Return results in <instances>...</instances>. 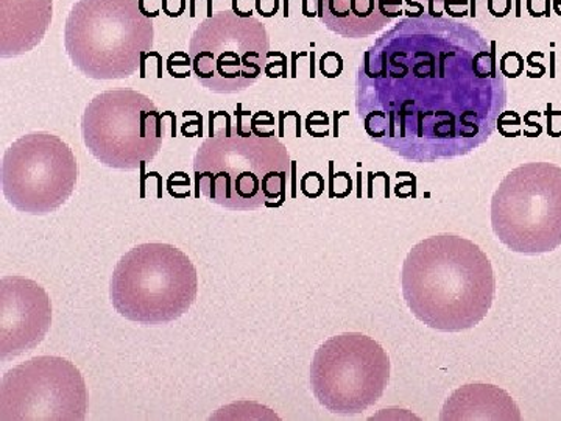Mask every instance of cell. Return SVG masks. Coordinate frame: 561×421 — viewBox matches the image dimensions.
Returning a JSON list of instances; mask_svg holds the SVG:
<instances>
[{
    "instance_id": "7",
    "label": "cell",
    "mask_w": 561,
    "mask_h": 421,
    "mask_svg": "<svg viewBox=\"0 0 561 421\" xmlns=\"http://www.w3.org/2000/svg\"><path fill=\"white\" fill-rule=\"evenodd\" d=\"M164 114L149 95L133 90L95 95L81 117V135L92 157L119 171L154 160L164 139Z\"/></svg>"
},
{
    "instance_id": "6",
    "label": "cell",
    "mask_w": 561,
    "mask_h": 421,
    "mask_svg": "<svg viewBox=\"0 0 561 421\" xmlns=\"http://www.w3.org/2000/svg\"><path fill=\"white\" fill-rule=\"evenodd\" d=\"M494 235L515 253H551L561 246V168L527 162L501 181L491 198Z\"/></svg>"
},
{
    "instance_id": "13",
    "label": "cell",
    "mask_w": 561,
    "mask_h": 421,
    "mask_svg": "<svg viewBox=\"0 0 561 421\" xmlns=\"http://www.w3.org/2000/svg\"><path fill=\"white\" fill-rule=\"evenodd\" d=\"M402 0H320V18L343 38L360 39L400 18Z\"/></svg>"
},
{
    "instance_id": "18",
    "label": "cell",
    "mask_w": 561,
    "mask_h": 421,
    "mask_svg": "<svg viewBox=\"0 0 561 421\" xmlns=\"http://www.w3.org/2000/svg\"><path fill=\"white\" fill-rule=\"evenodd\" d=\"M301 192L306 195L308 198H317L320 197L321 194H323L324 191V180L323 177L320 175V173L317 172H309L306 173L305 177L301 179Z\"/></svg>"
},
{
    "instance_id": "12",
    "label": "cell",
    "mask_w": 561,
    "mask_h": 421,
    "mask_svg": "<svg viewBox=\"0 0 561 421\" xmlns=\"http://www.w3.org/2000/svg\"><path fill=\"white\" fill-rule=\"evenodd\" d=\"M50 325L51 303L43 286L20 275L0 280V360L36 349Z\"/></svg>"
},
{
    "instance_id": "11",
    "label": "cell",
    "mask_w": 561,
    "mask_h": 421,
    "mask_svg": "<svg viewBox=\"0 0 561 421\" xmlns=\"http://www.w3.org/2000/svg\"><path fill=\"white\" fill-rule=\"evenodd\" d=\"M88 389L72 362L38 356L11 368L0 384L2 421H81L87 419Z\"/></svg>"
},
{
    "instance_id": "10",
    "label": "cell",
    "mask_w": 561,
    "mask_h": 421,
    "mask_svg": "<svg viewBox=\"0 0 561 421\" xmlns=\"http://www.w3.org/2000/svg\"><path fill=\"white\" fill-rule=\"evenodd\" d=\"M77 180L76 155L50 133H28L3 155V195L20 213L46 216L61 208L76 191Z\"/></svg>"
},
{
    "instance_id": "8",
    "label": "cell",
    "mask_w": 561,
    "mask_h": 421,
    "mask_svg": "<svg viewBox=\"0 0 561 421\" xmlns=\"http://www.w3.org/2000/svg\"><path fill=\"white\" fill-rule=\"evenodd\" d=\"M271 52L267 29L256 18L232 10L206 18L192 33V70L203 88L216 94L249 90L265 70Z\"/></svg>"
},
{
    "instance_id": "17",
    "label": "cell",
    "mask_w": 561,
    "mask_h": 421,
    "mask_svg": "<svg viewBox=\"0 0 561 421\" xmlns=\"http://www.w3.org/2000/svg\"><path fill=\"white\" fill-rule=\"evenodd\" d=\"M320 70L324 77H328V79H334V77L341 76L343 70V60L341 55H339L337 52H327V54L321 57Z\"/></svg>"
},
{
    "instance_id": "24",
    "label": "cell",
    "mask_w": 561,
    "mask_h": 421,
    "mask_svg": "<svg viewBox=\"0 0 561 421\" xmlns=\"http://www.w3.org/2000/svg\"><path fill=\"white\" fill-rule=\"evenodd\" d=\"M317 127L324 128V130L327 132L328 127H330V121H328L327 114L320 113V111H317V113H313L311 114V116L308 117L309 135L313 136V133H316Z\"/></svg>"
},
{
    "instance_id": "19",
    "label": "cell",
    "mask_w": 561,
    "mask_h": 421,
    "mask_svg": "<svg viewBox=\"0 0 561 421\" xmlns=\"http://www.w3.org/2000/svg\"><path fill=\"white\" fill-rule=\"evenodd\" d=\"M187 0H162V13L169 18H180L186 13Z\"/></svg>"
},
{
    "instance_id": "23",
    "label": "cell",
    "mask_w": 561,
    "mask_h": 421,
    "mask_svg": "<svg viewBox=\"0 0 561 421\" xmlns=\"http://www.w3.org/2000/svg\"><path fill=\"white\" fill-rule=\"evenodd\" d=\"M256 0H232V11L239 18H253V7Z\"/></svg>"
},
{
    "instance_id": "2",
    "label": "cell",
    "mask_w": 561,
    "mask_h": 421,
    "mask_svg": "<svg viewBox=\"0 0 561 421\" xmlns=\"http://www.w3.org/2000/svg\"><path fill=\"white\" fill-rule=\"evenodd\" d=\"M496 294L493 265L481 247L437 235L412 247L402 264V295L413 316L442 332L478 327Z\"/></svg>"
},
{
    "instance_id": "5",
    "label": "cell",
    "mask_w": 561,
    "mask_h": 421,
    "mask_svg": "<svg viewBox=\"0 0 561 421\" xmlns=\"http://www.w3.org/2000/svg\"><path fill=\"white\" fill-rule=\"evenodd\" d=\"M198 275L186 253L169 243H140L117 262L110 283L114 309L140 325L179 320L197 300Z\"/></svg>"
},
{
    "instance_id": "3",
    "label": "cell",
    "mask_w": 561,
    "mask_h": 421,
    "mask_svg": "<svg viewBox=\"0 0 561 421\" xmlns=\"http://www.w3.org/2000/svg\"><path fill=\"white\" fill-rule=\"evenodd\" d=\"M290 155L276 139L227 128L213 133L194 158L195 186L210 203L253 210L286 195Z\"/></svg>"
},
{
    "instance_id": "9",
    "label": "cell",
    "mask_w": 561,
    "mask_h": 421,
    "mask_svg": "<svg viewBox=\"0 0 561 421\" xmlns=\"http://www.w3.org/2000/svg\"><path fill=\"white\" fill-rule=\"evenodd\" d=\"M390 357L375 339L345 332L321 343L311 365L317 400L331 413L356 416L381 400L390 383Z\"/></svg>"
},
{
    "instance_id": "1",
    "label": "cell",
    "mask_w": 561,
    "mask_h": 421,
    "mask_svg": "<svg viewBox=\"0 0 561 421\" xmlns=\"http://www.w3.org/2000/svg\"><path fill=\"white\" fill-rule=\"evenodd\" d=\"M478 29L451 18H405L365 52L357 116L375 143L405 161L454 160L497 128L507 84Z\"/></svg>"
},
{
    "instance_id": "21",
    "label": "cell",
    "mask_w": 561,
    "mask_h": 421,
    "mask_svg": "<svg viewBox=\"0 0 561 421\" xmlns=\"http://www.w3.org/2000/svg\"><path fill=\"white\" fill-rule=\"evenodd\" d=\"M254 9H256L262 18L275 16L279 10V0H256Z\"/></svg>"
},
{
    "instance_id": "20",
    "label": "cell",
    "mask_w": 561,
    "mask_h": 421,
    "mask_svg": "<svg viewBox=\"0 0 561 421\" xmlns=\"http://www.w3.org/2000/svg\"><path fill=\"white\" fill-rule=\"evenodd\" d=\"M140 13L149 20L160 16L162 0H138Z\"/></svg>"
},
{
    "instance_id": "16",
    "label": "cell",
    "mask_w": 561,
    "mask_h": 421,
    "mask_svg": "<svg viewBox=\"0 0 561 421\" xmlns=\"http://www.w3.org/2000/svg\"><path fill=\"white\" fill-rule=\"evenodd\" d=\"M192 58L186 52H173L171 57L168 58V70L175 79H184L191 76Z\"/></svg>"
},
{
    "instance_id": "22",
    "label": "cell",
    "mask_w": 561,
    "mask_h": 421,
    "mask_svg": "<svg viewBox=\"0 0 561 421\" xmlns=\"http://www.w3.org/2000/svg\"><path fill=\"white\" fill-rule=\"evenodd\" d=\"M486 7H489V11L493 16L504 18L511 13L512 0H489Z\"/></svg>"
},
{
    "instance_id": "4",
    "label": "cell",
    "mask_w": 561,
    "mask_h": 421,
    "mask_svg": "<svg viewBox=\"0 0 561 421\" xmlns=\"http://www.w3.org/2000/svg\"><path fill=\"white\" fill-rule=\"evenodd\" d=\"M153 43V20L138 0H79L66 20V50L88 79H130Z\"/></svg>"
},
{
    "instance_id": "14",
    "label": "cell",
    "mask_w": 561,
    "mask_h": 421,
    "mask_svg": "<svg viewBox=\"0 0 561 421\" xmlns=\"http://www.w3.org/2000/svg\"><path fill=\"white\" fill-rule=\"evenodd\" d=\"M51 0H2L0 57H20L35 49L51 22Z\"/></svg>"
},
{
    "instance_id": "15",
    "label": "cell",
    "mask_w": 561,
    "mask_h": 421,
    "mask_svg": "<svg viewBox=\"0 0 561 421\" xmlns=\"http://www.w3.org/2000/svg\"><path fill=\"white\" fill-rule=\"evenodd\" d=\"M440 417L442 420H519L522 413L507 391L490 384H470L454 391Z\"/></svg>"
}]
</instances>
